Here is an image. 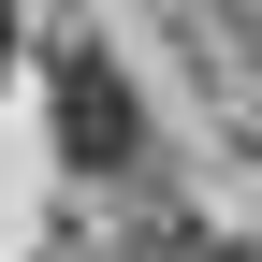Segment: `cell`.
<instances>
[{"instance_id": "cell-1", "label": "cell", "mask_w": 262, "mask_h": 262, "mask_svg": "<svg viewBox=\"0 0 262 262\" xmlns=\"http://www.w3.org/2000/svg\"><path fill=\"white\" fill-rule=\"evenodd\" d=\"M44 131H58L73 175H117V160L146 146V117H131V88H117L102 44H58V58H44Z\"/></svg>"}, {"instance_id": "cell-2", "label": "cell", "mask_w": 262, "mask_h": 262, "mask_svg": "<svg viewBox=\"0 0 262 262\" xmlns=\"http://www.w3.org/2000/svg\"><path fill=\"white\" fill-rule=\"evenodd\" d=\"M0 44H15V0H0Z\"/></svg>"}, {"instance_id": "cell-3", "label": "cell", "mask_w": 262, "mask_h": 262, "mask_svg": "<svg viewBox=\"0 0 262 262\" xmlns=\"http://www.w3.org/2000/svg\"><path fill=\"white\" fill-rule=\"evenodd\" d=\"M204 262H248V248H204Z\"/></svg>"}]
</instances>
